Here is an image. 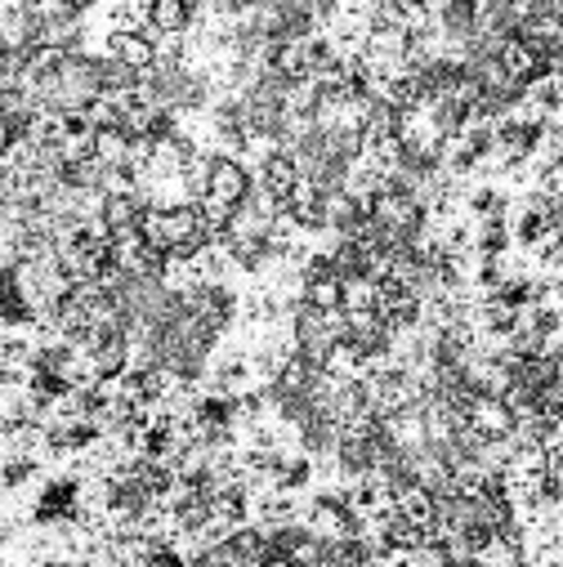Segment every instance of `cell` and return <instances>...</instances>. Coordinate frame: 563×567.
Here are the masks:
<instances>
[{
	"instance_id": "obj_1",
	"label": "cell",
	"mask_w": 563,
	"mask_h": 567,
	"mask_svg": "<svg viewBox=\"0 0 563 567\" xmlns=\"http://www.w3.org/2000/svg\"><path fill=\"white\" fill-rule=\"evenodd\" d=\"M108 58H117L130 73H153L157 67V32L144 27V32H108Z\"/></svg>"
},
{
	"instance_id": "obj_2",
	"label": "cell",
	"mask_w": 563,
	"mask_h": 567,
	"mask_svg": "<svg viewBox=\"0 0 563 567\" xmlns=\"http://www.w3.org/2000/svg\"><path fill=\"white\" fill-rule=\"evenodd\" d=\"M246 192H251V170H246L238 157H229V153H216V157H210L206 197H216V201H224V205H242Z\"/></svg>"
},
{
	"instance_id": "obj_3",
	"label": "cell",
	"mask_w": 563,
	"mask_h": 567,
	"mask_svg": "<svg viewBox=\"0 0 563 567\" xmlns=\"http://www.w3.org/2000/svg\"><path fill=\"white\" fill-rule=\"evenodd\" d=\"M465 424H470V430H478L483 438H506L515 430V411L497 393H474L465 402Z\"/></svg>"
},
{
	"instance_id": "obj_4",
	"label": "cell",
	"mask_w": 563,
	"mask_h": 567,
	"mask_svg": "<svg viewBox=\"0 0 563 567\" xmlns=\"http://www.w3.org/2000/svg\"><path fill=\"white\" fill-rule=\"evenodd\" d=\"M197 19V0H157L153 14H148V27L157 36H184Z\"/></svg>"
},
{
	"instance_id": "obj_5",
	"label": "cell",
	"mask_w": 563,
	"mask_h": 567,
	"mask_svg": "<svg viewBox=\"0 0 563 567\" xmlns=\"http://www.w3.org/2000/svg\"><path fill=\"white\" fill-rule=\"evenodd\" d=\"M380 300V281L372 273H349L340 277V309L344 313H363V309H376Z\"/></svg>"
},
{
	"instance_id": "obj_6",
	"label": "cell",
	"mask_w": 563,
	"mask_h": 567,
	"mask_svg": "<svg viewBox=\"0 0 563 567\" xmlns=\"http://www.w3.org/2000/svg\"><path fill=\"white\" fill-rule=\"evenodd\" d=\"M139 215H144V201H139V192H112V197H103V224H108L112 237L139 229Z\"/></svg>"
}]
</instances>
